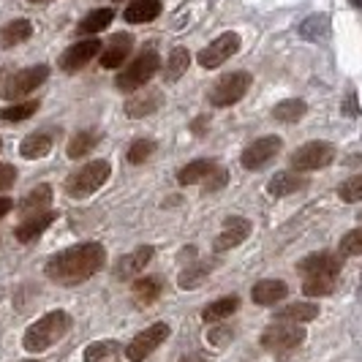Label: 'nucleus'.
I'll list each match as a JSON object with an SVG mask.
<instances>
[{
  "label": "nucleus",
  "mask_w": 362,
  "mask_h": 362,
  "mask_svg": "<svg viewBox=\"0 0 362 362\" xmlns=\"http://www.w3.org/2000/svg\"><path fill=\"white\" fill-rule=\"evenodd\" d=\"M104 264H107V251L101 243H79L54 254L44 264V275L60 286H76L82 281H90L95 272H101Z\"/></svg>",
  "instance_id": "obj_1"
},
{
  "label": "nucleus",
  "mask_w": 362,
  "mask_h": 362,
  "mask_svg": "<svg viewBox=\"0 0 362 362\" xmlns=\"http://www.w3.org/2000/svg\"><path fill=\"white\" fill-rule=\"evenodd\" d=\"M69 329H71V316L66 310H52L25 329L22 346L30 354H41V351L52 349L57 341H63L69 335Z\"/></svg>",
  "instance_id": "obj_2"
},
{
  "label": "nucleus",
  "mask_w": 362,
  "mask_h": 362,
  "mask_svg": "<svg viewBox=\"0 0 362 362\" xmlns=\"http://www.w3.org/2000/svg\"><path fill=\"white\" fill-rule=\"evenodd\" d=\"M161 69V57L156 49H145L139 52L123 71L117 74V90L123 93H136L139 88H145L147 82L156 76V71Z\"/></svg>",
  "instance_id": "obj_3"
},
{
  "label": "nucleus",
  "mask_w": 362,
  "mask_h": 362,
  "mask_svg": "<svg viewBox=\"0 0 362 362\" xmlns=\"http://www.w3.org/2000/svg\"><path fill=\"white\" fill-rule=\"evenodd\" d=\"M109 175H112V163L109 161L85 163V166H79L74 175H69V180H66V194L74 197V199H85V197L95 194V191L109 180Z\"/></svg>",
  "instance_id": "obj_4"
},
{
  "label": "nucleus",
  "mask_w": 362,
  "mask_h": 362,
  "mask_svg": "<svg viewBox=\"0 0 362 362\" xmlns=\"http://www.w3.org/2000/svg\"><path fill=\"white\" fill-rule=\"evenodd\" d=\"M303 341H305V327L294 325V322H272L262 332V346L272 354L294 351L297 346H303Z\"/></svg>",
  "instance_id": "obj_5"
},
{
  "label": "nucleus",
  "mask_w": 362,
  "mask_h": 362,
  "mask_svg": "<svg viewBox=\"0 0 362 362\" xmlns=\"http://www.w3.org/2000/svg\"><path fill=\"white\" fill-rule=\"evenodd\" d=\"M248 88H251V74L248 71H232V74H226V76H221L216 85L210 88L207 101L218 109L232 107V104H237V101L248 93Z\"/></svg>",
  "instance_id": "obj_6"
},
{
  "label": "nucleus",
  "mask_w": 362,
  "mask_h": 362,
  "mask_svg": "<svg viewBox=\"0 0 362 362\" xmlns=\"http://www.w3.org/2000/svg\"><path fill=\"white\" fill-rule=\"evenodd\" d=\"M335 161V147L329 142H308L303 145L300 150L291 153V169L294 172H319V169H327L329 163Z\"/></svg>",
  "instance_id": "obj_7"
},
{
  "label": "nucleus",
  "mask_w": 362,
  "mask_h": 362,
  "mask_svg": "<svg viewBox=\"0 0 362 362\" xmlns=\"http://www.w3.org/2000/svg\"><path fill=\"white\" fill-rule=\"evenodd\" d=\"M49 79V66H30V69H22V71L11 74V79L6 82V88L0 90V95L6 98V101H17L22 95H28V93H33L36 88H41L44 82Z\"/></svg>",
  "instance_id": "obj_8"
},
{
  "label": "nucleus",
  "mask_w": 362,
  "mask_h": 362,
  "mask_svg": "<svg viewBox=\"0 0 362 362\" xmlns=\"http://www.w3.org/2000/svg\"><path fill=\"white\" fill-rule=\"evenodd\" d=\"M169 325H163V322H158V325H150L147 329H142L134 341H128V346H126V357H128V362H142L145 357H150L158 346L169 338Z\"/></svg>",
  "instance_id": "obj_9"
},
{
  "label": "nucleus",
  "mask_w": 362,
  "mask_h": 362,
  "mask_svg": "<svg viewBox=\"0 0 362 362\" xmlns=\"http://www.w3.org/2000/svg\"><path fill=\"white\" fill-rule=\"evenodd\" d=\"M104 49V44L98 41V38H85V41H76L71 44L66 52L60 54V60H57V66H60V71L63 74H76L82 71L88 63H90L93 57H98V52Z\"/></svg>",
  "instance_id": "obj_10"
},
{
  "label": "nucleus",
  "mask_w": 362,
  "mask_h": 362,
  "mask_svg": "<svg viewBox=\"0 0 362 362\" xmlns=\"http://www.w3.org/2000/svg\"><path fill=\"white\" fill-rule=\"evenodd\" d=\"M237 49H240V36L237 33H223L218 36L216 41H210L199 54H197V63L202 69H218L223 66L229 57H235Z\"/></svg>",
  "instance_id": "obj_11"
},
{
  "label": "nucleus",
  "mask_w": 362,
  "mask_h": 362,
  "mask_svg": "<svg viewBox=\"0 0 362 362\" xmlns=\"http://www.w3.org/2000/svg\"><path fill=\"white\" fill-rule=\"evenodd\" d=\"M248 235H251V221H248V218H240V216H229L226 221H223V226H221L218 237L213 240V251H216V254L232 251V248H237L240 243H245Z\"/></svg>",
  "instance_id": "obj_12"
},
{
  "label": "nucleus",
  "mask_w": 362,
  "mask_h": 362,
  "mask_svg": "<svg viewBox=\"0 0 362 362\" xmlns=\"http://www.w3.org/2000/svg\"><path fill=\"white\" fill-rule=\"evenodd\" d=\"M281 136H262V139H256L251 145L243 150V156H240V163L245 166V169H262L264 163H270L278 153H281Z\"/></svg>",
  "instance_id": "obj_13"
},
{
  "label": "nucleus",
  "mask_w": 362,
  "mask_h": 362,
  "mask_svg": "<svg viewBox=\"0 0 362 362\" xmlns=\"http://www.w3.org/2000/svg\"><path fill=\"white\" fill-rule=\"evenodd\" d=\"M54 221H57V213H52V210L30 213V216H25L17 223L14 237H17L19 243H33V240H38V237H41L47 229H49V226H52Z\"/></svg>",
  "instance_id": "obj_14"
},
{
  "label": "nucleus",
  "mask_w": 362,
  "mask_h": 362,
  "mask_svg": "<svg viewBox=\"0 0 362 362\" xmlns=\"http://www.w3.org/2000/svg\"><path fill=\"white\" fill-rule=\"evenodd\" d=\"M303 188H308V177H305L303 172H294V169L278 172V175H272L270 182H267V194L275 197V199L291 197V194H297V191H303Z\"/></svg>",
  "instance_id": "obj_15"
},
{
  "label": "nucleus",
  "mask_w": 362,
  "mask_h": 362,
  "mask_svg": "<svg viewBox=\"0 0 362 362\" xmlns=\"http://www.w3.org/2000/svg\"><path fill=\"white\" fill-rule=\"evenodd\" d=\"M300 275H338L341 272V256L329 254V251H316L305 256L303 262H297Z\"/></svg>",
  "instance_id": "obj_16"
},
{
  "label": "nucleus",
  "mask_w": 362,
  "mask_h": 362,
  "mask_svg": "<svg viewBox=\"0 0 362 362\" xmlns=\"http://www.w3.org/2000/svg\"><path fill=\"white\" fill-rule=\"evenodd\" d=\"M153 254H156V248H153V245H139L134 254L123 256V259L117 262V267H115V278H117V281H128V278H134V275L145 272V267L150 264Z\"/></svg>",
  "instance_id": "obj_17"
},
{
  "label": "nucleus",
  "mask_w": 362,
  "mask_h": 362,
  "mask_svg": "<svg viewBox=\"0 0 362 362\" xmlns=\"http://www.w3.org/2000/svg\"><path fill=\"white\" fill-rule=\"evenodd\" d=\"M134 49V36L128 33H115L109 38L107 49H101V66L104 69H120L126 63V57Z\"/></svg>",
  "instance_id": "obj_18"
},
{
  "label": "nucleus",
  "mask_w": 362,
  "mask_h": 362,
  "mask_svg": "<svg viewBox=\"0 0 362 362\" xmlns=\"http://www.w3.org/2000/svg\"><path fill=\"white\" fill-rule=\"evenodd\" d=\"M286 294H289V286H286L284 281L264 278V281L254 284V289H251V300H254L256 305H264V308H270V305H278V303H281Z\"/></svg>",
  "instance_id": "obj_19"
},
{
  "label": "nucleus",
  "mask_w": 362,
  "mask_h": 362,
  "mask_svg": "<svg viewBox=\"0 0 362 362\" xmlns=\"http://www.w3.org/2000/svg\"><path fill=\"white\" fill-rule=\"evenodd\" d=\"M158 14H161V0H131L123 11V19L128 25H145L158 19Z\"/></svg>",
  "instance_id": "obj_20"
},
{
  "label": "nucleus",
  "mask_w": 362,
  "mask_h": 362,
  "mask_svg": "<svg viewBox=\"0 0 362 362\" xmlns=\"http://www.w3.org/2000/svg\"><path fill=\"white\" fill-rule=\"evenodd\" d=\"M240 308V297L237 294H226V297H221L216 303H210V305H204L202 308V322H207V325H221L223 319H229L232 313H237Z\"/></svg>",
  "instance_id": "obj_21"
},
{
  "label": "nucleus",
  "mask_w": 362,
  "mask_h": 362,
  "mask_svg": "<svg viewBox=\"0 0 362 362\" xmlns=\"http://www.w3.org/2000/svg\"><path fill=\"white\" fill-rule=\"evenodd\" d=\"M52 153V136L49 134H28L25 139H22V145H19V156L22 158H28V161H38V158H47Z\"/></svg>",
  "instance_id": "obj_22"
},
{
  "label": "nucleus",
  "mask_w": 362,
  "mask_h": 362,
  "mask_svg": "<svg viewBox=\"0 0 362 362\" xmlns=\"http://www.w3.org/2000/svg\"><path fill=\"white\" fill-rule=\"evenodd\" d=\"M131 291H134V297H136L139 305H153V303L161 297L163 278H158V275H142V278L134 281Z\"/></svg>",
  "instance_id": "obj_23"
},
{
  "label": "nucleus",
  "mask_w": 362,
  "mask_h": 362,
  "mask_svg": "<svg viewBox=\"0 0 362 362\" xmlns=\"http://www.w3.org/2000/svg\"><path fill=\"white\" fill-rule=\"evenodd\" d=\"M30 36H33L30 19H11L8 25L0 28V47L3 49H11V47H17L22 41H28Z\"/></svg>",
  "instance_id": "obj_24"
},
{
  "label": "nucleus",
  "mask_w": 362,
  "mask_h": 362,
  "mask_svg": "<svg viewBox=\"0 0 362 362\" xmlns=\"http://www.w3.org/2000/svg\"><path fill=\"white\" fill-rule=\"evenodd\" d=\"M218 169L216 161L210 158H197V161L185 163L180 172H177V182L180 185H194V182H204L213 172Z\"/></svg>",
  "instance_id": "obj_25"
},
{
  "label": "nucleus",
  "mask_w": 362,
  "mask_h": 362,
  "mask_svg": "<svg viewBox=\"0 0 362 362\" xmlns=\"http://www.w3.org/2000/svg\"><path fill=\"white\" fill-rule=\"evenodd\" d=\"M158 107H161V93L158 90L139 93V95H134V98H128L126 101V115L128 117H134V120H139V117L153 115Z\"/></svg>",
  "instance_id": "obj_26"
},
{
  "label": "nucleus",
  "mask_w": 362,
  "mask_h": 362,
  "mask_svg": "<svg viewBox=\"0 0 362 362\" xmlns=\"http://www.w3.org/2000/svg\"><path fill=\"white\" fill-rule=\"evenodd\" d=\"M49 204H52V185L41 182V185H36L28 197H22V199H19V213H22V216L41 213V210H47Z\"/></svg>",
  "instance_id": "obj_27"
},
{
  "label": "nucleus",
  "mask_w": 362,
  "mask_h": 362,
  "mask_svg": "<svg viewBox=\"0 0 362 362\" xmlns=\"http://www.w3.org/2000/svg\"><path fill=\"white\" fill-rule=\"evenodd\" d=\"M319 316V305L316 303H291L286 308H281L272 319L275 322H294V325H305Z\"/></svg>",
  "instance_id": "obj_28"
},
{
  "label": "nucleus",
  "mask_w": 362,
  "mask_h": 362,
  "mask_svg": "<svg viewBox=\"0 0 362 362\" xmlns=\"http://www.w3.org/2000/svg\"><path fill=\"white\" fill-rule=\"evenodd\" d=\"M210 270H213V259H210V262H199V259H194V264H188V267L180 272V278H177L180 289H185V291L199 289L202 284L207 281Z\"/></svg>",
  "instance_id": "obj_29"
},
{
  "label": "nucleus",
  "mask_w": 362,
  "mask_h": 362,
  "mask_svg": "<svg viewBox=\"0 0 362 362\" xmlns=\"http://www.w3.org/2000/svg\"><path fill=\"white\" fill-rule=\"evenodd\" d=\"M305 112H308V104H305V101H300V98H286V101H281V104L272 107V117H275L278 123L294 126L297 120L305 117Z\"/></svg>",
  "instance_id": "obj_30"
},
{
  "label": "nucleus",
  "mask_w": 362,
  "mask_h": 362,
  "mask_svg": "<svg viewBox=\"0 0 362 362\" xmlns=\"http://www.w3.org/2000/svg\"><path fill=\"white\" fill-rule=\"evenodd\" d=\"M112 19H115V11H112V8H95V11H90L88 17L79 22L76 33H79V36L101 33V30H107L109 25H112Z\"/></svg>",
  "instance_id": "obj_31"
},
{
  "label": "nucleus",
  "mask_w": 362,
  "mask_h": 362,
  "mask_svg": "<svg viewBox=\"0 0 362 362\" xmlns=\"http://www.w3.org/2000/svg\"><path fill=\"white\" fill-rule=\"evenodd\" d=\"M300 36L305 38V41H313V44L325 41V38L329 36V17H327V14H310L308 19H303Z\"/></svg>",
  "instance_id": "obj_32"
},
{
  "label": "nucleus",
  "mask_w": 362,
  "mask_h": 362,
  "mask_svg": "<svg viewBox=\"0 0 362 362\" xmlns=\"http://www.w3.org/2000/svg\"><path fill=\"white\" fill-rule=\"evenodd\" d=\"M117 354H120V344L115 338H107V341H95L88 346L82 354V362H115Z\"/></svg>",
  "instance_id": "obj_33"
},
{
  "label": "nucleus",
  "mask_w": 362,
  "mask_h": 362,
  "mask_svg": "<svg viewBox=\"0 0 362 362\" xmlns=\"http://www.w3.org/2000/svg\"><path fill=\"white\" fill-rule=\"evenodd\" d=\"M338 286V275H305L303 294L305 297H327Z\"/></svg>",
  "instance_id": "obj_34"
},
{
  "label": "nucleus",
  "mask_w": 362,
  "mask_h": 362,
  "mask_svg": "<svg viewBox=\"0 0 362 362\" xmlns=\"http://www.w3.org/2000/svg\"><path fill=\"white\" fill-rule=\"evenodd\" d=\"M188 66H191V52H188L185 47L172 49L169 60H166V69H163V79H166V82H177L182 74L188 71Z\"/></svg>",
  "instance_id": "obj_35"
},
{
  "label": "nucleus",
  "mask_w": 362,
  "mask_h": 362,
  "mask_svg": "<svg viewBox=\"0 0 362 362\" xmlns=\"http://www.w3.org/2000/svg\"><path fill=\"white\" fill-rule=\"evenodd\" d=\"M98 145V134H93V131H79V134H74L71 139H69V158H85L88 153H93Z\"/></svg>",
  "instance_id": "obj_36"
},
{
  "label": "nucleus",
  "mask_w": 362,
  "mask_h": 362,
  "mask_svg": "<svg viewBox=\"0 0 362 362\" xmlns=\"http://www.w3.org/2000/svg\"><path fill=\"white\" fill-rule=\"evenodd\" d=\"M38 112V101H25V104H11V107L0 109V120L6 123H19V120H28Z\"/></svg>",
  "instance_id": "obj_37"
},
{
  "label": "nucleus",
  "mask_w": 362,
  "mask_h": 362,
  "mask_svg": "<svg viewBox=\"0 0 362 362\" xmlns=\"http://www.w3.org/2000/svg\"><path fill=\"white\" fill-rule=\"evenodd\" d=\"M153 153H156V142H153V139H136V142L128 145L126 158H128V163L139 166V163H145Z\"/></svg>",
  "instance_id": "obj_38"
},
{
  "label": "nucleus",
  "mask_w": 362,
  "mask_h": 362,
  "mask_svg": "<svg viewBox=\"0 0 362 362\" xmlns=\"http://www.w3.org/2000/svg\"><path fill=\"white\" fill-rule=\"evenodd\" d=\"M338 197H341L346 204H357V202H362V175H354V177H349V180L341 182Z\"/></svg>",
  "instance_id": "obj_39"
},
{
  "label": "nucleus",
  "mask_w": 362,
  "mask_h": 362,
  "mask_svg": "<svg viewBox=\"0 0 362 362\" xmlns=\"http://www.w3.org/2000/svg\"><path fill=\"white\" fill-rule=\"evenodd\" d=\"M232 338H235L232 327H221V325H216L213 329H210V332H207V344L213 346V349H226Z\"/></svg>",
  "instance_id": "obj_40"
},
{
  "label": "nucleus",
  "mask_w": 362,
  "mask_h": 362,
  "mask_svg": "<svg viewBox=\"0 0 362 362\" xmlns=\"http://www.w3.org/2000/svg\"><path fill=\"white\" fill-rule=\"evenodd\" d=\"M341 254L344 256H362V226L349 232V235L341 240Z\"/></svg>",
  "instance_id": "obj_41"
},
{
  "label": "nucleus",
  "mask_w": 362,
  "mask_h": 362,
  "mask_svg": "<svg viewBox=\"0 0 362 362\" xmlns=\"http://www.w3.org/2000/svg\"><path fill=\"white\" fill-rule=\"evenodd\" d=\"M226 182H229V172H226L223 166H218L216 172H213V175L204 180V191H207V194H216V191H221Z\"/></svg>",
  "instance_id": "obj_42"
},
{
  "label": "nucleus",
  "mask_w": 362,
  "mask_h": 362,
  "mask_svg": "<svg viewBox=\"0 0 362 362\" xmlns=\"http://www.w3.org/2000/svg\"><path fill=\"white\" fill-rule=\"evenodd\" d=\"M17 182V166L14 163H0V191H8Z\"/></svg>",
  "instance_id": "obj_43"
},
{
  "label": "nucleus",
  "mask_w": 362,
  "mask_h": 362,
  "mask_svg": "<svg viewBox=\"0 0 362 362\" xmlns=\"http://www.w3.org/2000/svg\"><path fill=\"white\" fill-rule=\"evenodd\" d=\"M341 112H344L346 117H360V104H357V93H346Z\"/></svg>",
  "instance_id": "obj_44"
},
{
  "label": "nucleus",
  "mask_w": 362,
  "mask_h": 362,
  "mask_svg": "<svg viewBox=\"0 0 362 362\" xmlns=\"http://www.w3.org/2000/svg\"><path fill=\"white\" fill-rule=\"evenodd\" d=\"M207 128H210V117H207V115H202V117H197V120L191 123V134H194V136H204V134H207Z\"/></svg>",
  "instance_id": "obj_45"
},
{
  "label": "nucleus",
  "mask_w": 362,
  "mask_h": 362,
  "mask_svg": "<svg viewBox=\"0 0 362 362\" xmlns=\"http://www.w3.org/2000/svg\"><path fill=\"white\" fill-rule=\"evenodd\" d=\"M11 210H14V202L8 199V197H0V218H3V216H8Z\"/></svg>",
  "instance_id": "obj_46"
},
{
  "label": "nucleus",
  "mask_w": 362,
  "mask_h": 362,
  "mask_svg": "<svg viewBox=\"0 0 362 362\" xmlns=\"http://www.w3.org/2000/svg\"><path fill=\"white\" fill-rule=\"evenodd\" d=\"M180 362H210V360H207L204 354H185Z\"/></svg>",
  "instance_id": "obj_47"
},
{
  "label": "nucleus",
  "mask_w": 362,
  "mask_h": 362,
  "mask_svg": "<svg viewBox=\"0 0 362 362\" xmlns=\"http://www.w3.org/2000/svg\"><path fill=\"white\" fill-rule=\"evenodd\" d=\"M28 3H33V6H44V3H52V0H28Z\"/></svg>",
  "instance_id": "obj_48"
},
{
  "label": "nucleus",
  "mask_w": 362,
  "mask_h": 362,
  "mask_svg": "<svg viewBox=\"0 0 362 362\" xmlns=\"http://www.w3.org/2000/svg\"><path fill=\"white\" fill-rule=\"evenodd\" d=\"M349 3H351L354 8H362V0H349Z\"/></svg>",
  "instance_id": "obj_49"
},
{
  "label": "nucleus",
  "mask_w": 362,
  "mask_h": 362,
  "mask_svg": "<svg viewBox=\"0 0 362 362\" xmlns=\"http://www.w3.org/2000/svg\"><path fill=\"white\" fill-rule=\"evenodd\" d=\"M0 150H3V139H0Z\"/></svg>",
  "instance_id": "obj_50"
},
{
  "label": "nucleus",
  "mask_w": 362,
  "mask_h": 362,
  "mask_svg": "<svg viewBox=\"0 0 362 362\" xmlns=\"http://www.w3.org/2000/svg\"><path fill=\"white\" fill-rule=\"evenodd\" d=\"M25 362H36V360H25Z\"/></svg>",
  "instance_id": "obj_51"
},
{
  "label": "nucleus",
  "mask_w": 362,
  "mask_h": 362,
  "mask_svg": "<svg viewBox=\"0 0 362 362\" xmlns=\"http://www.w3.org/2000/svg\"><path fill=\"white\" fill-rule=\"evenodd\" d=\"M115 3H120V0H115Z\"/></svg>",
  "instance_id": "obj_52"
},
{
  "label": "nucleus",
  "mask_w": 362,
  "mask_h": 362,
  "mask_svg": "<svg viewBox=\"0 0 362 362\" xmlns=\"http://www.w3.org/2000/svg\"><path fill=\"white\" fill-rule=\"evenodd\" d=\"M360 286H362V281H360Z\"/></svg>",
  "instance_id": "obj_53"
}]
</instances>
